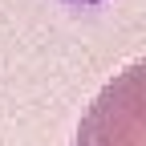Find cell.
I'll return each mask as SVG.
<instances>
[{
    "mask_svg": "<svg viewBox=\"0 0 146 146\" xmlns=\"http://www.w3.org/2000/svg\"><path fill=\"white\" fill-rule=\"evenodd\" d=\"M73 146H146V57L98 89L77 122Z\"/></svg>",
    "mask_w": 146,
    "mask_h": 146,
    "instance_id": "6da1fadb",
    "label": "cell"
}]
</instances>
